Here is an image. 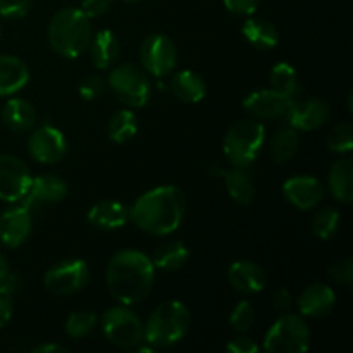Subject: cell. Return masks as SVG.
I'll return each instance as SVG.
<instances>
[{
    "instance_id": "cell-18",
    "label": "cell",
    "mask_w": 353,
    "mask_h": 353,
    "mask_svg": "<svg viewBox=\"0 0 353 353\" xmlns=\"http://www.w3.org/2000/svg\"><path fill=\"white\" fill-rule=\"evenodd\" d=\"M334 305H336V293L323 283L309 285L299 296L300 316L312 317V319L330 316Z\"/></svg>"
},
{
    "instance_id": "cell-41",
    "label": "cell",
    "mask_w": 353,
    "mask_h": 353,
    "mask_svg": "<svg viewBox=\"0 0 353 353\" xmlns=\"http://www.w3.org/2000/svg\"><path fill=\"white\" fill-rule=\"evenodd\" d=\"M226 350L231 353H257L259 345L248 336H238L226 345Z\"/></svg>"
},
{
    "instance_id": "cell-42",
    "label": "cell",
    "mask_w": 353,
    "mask_h": 353,
    "mask_svg": "<svg viewBox=\"0 0 353 353\" xmlns=\"http://www.w3.org/2000/svg\"><path fill=\"white\" fill-rule=\"evenodd\" d=\"M293 305V299H292V293L288 292L286 288L278 290V292L272 295V309L281 316V314H286L292 310Z\"/></svg>"
},
{
    "instance_id": "cell-31",
    "label": "cell",
    "mask_w": 353,
    "mask_h": 353,
    "mask_svg": "<svg viewBox=\"0 0 353 353\" xmlns=\"http://www.w3.org/2000/svg\"><path fill=\"white\" fill-rule=\"evenodd\" d=\"M269 85L271 90L283 97L293 99L299 95V78H296V71L288 64V62H278L274 68L271 69L269 74Z\"/></svg>"
},
{
    "instance_id": "cell-20",
    "label": "cell",
    "mask_w": 353,
    "mask_h": 353,
    "mask_svg": "<svg viewBox=\"0 0 353 353\" xmlns=\"http://www.w3.org/2000/svg\"><path fill=\"white\" fill-rule=\"evenodd\" d=\"M228 279L230 285L243 295H255L262 292L268 281L264 269L252 261L233 262L228 269Z\"/></svg>"
},
{
    "instance_id": "cell-40",
    "label": "cell",
    "mask_w": 353,
    "mask_h": 353,
    "mask_svg": "<svg viewBox=\"0 0 353 353\" xmlns=\"http://www.w3.org/2000/svg\"><path fill=\"white\" fill-rule=\"evenodd\" d=\"M112 2L114 0H83L79 9H81L90 19H93V17H100L102 14H105L107 10L110 9V6H112Z\"/></svg>"
},
{
    "instance_id": "cell-34",
    "label": "cell",
    "mask_w": 353,
    "mask_h": 353,
    "mask_svg": "<svg viewBox=\"0 0 353 353\" xmlns=\"http://www.w3.org/2000/svg\"><path fill=\"white\" fill-rule=\"evenodd\" d=\"M326 145L334 154H350L353 148V130L350 123H340L327 134Z\"/></svg>"
},
{
    "instance_id": "cell-27",
    "label": "cell",
    "mask_w": 353,
    "mask_h": 353,
    "mask_svg": "<svg viewBox=\"0 0 353 353\" xmlns=\"http://www.w3.org/2000/svg\"><path fill=\"white\" fill-rule=\"evenodd\" d=\"M171 92L183 102L196 103L205 97L207 85L195 71H179L171 78Z\"/></svg>"
},
{
    "instance_id": "cell-21",
    "label": "cell",
    "mask_w": 353,
    "mask_h": 353,
    "mask_svg": "<svg viewBox=\"0 0 353 353\" xmlns=\"http://www.w3.org/2000/svg\"><path fill=\"white\" fill-rule=\"evenodd\" d=\"M30 81V69L14 55H0V97H9L23 90Z\"/></svg>"
},
{
    "instance_id": "cell-2",
    "label": "cell",
    "mask_w": 353,
    "mask_h": 353,
    "mask_svg": "<svg viewBox=\"0 0 353 353\" xmlns=\"http://www.w3.org/2000/svg\"><path fill=\"white\" fill-rule=\"evenodd\" d=\"M185 210V193L178 186L164 185L138 196L130 209V217L143 233L168 236L181 226Z\"/></svg>"
},
{
    "instance_id": "cell-12",
    "label": "cell",
    "mask_w": 353,
    "mask_h": 353,
    "mask_svg": "<svg viewBox=\"0 0 353 353\" xmlns=\"http://www.w3.org/2000/svg\"><path fill=\"white\" fill-rule=\"evenodd\" d=\"M286 119L292 128L299 131L319 130L330 119V105L316 97L295 95L286 110Z\"/></svg>"
},
{
    "instance_id": "cell-3",
    "label": "cell",
    "mask_w": 353,
    "mask_h": 353,
    "mask_svg": "<svg viewBox=\"0 0 353 353\" xmlns=\"http://www.w3.org/2000/svg\"><path fill=\"white\" fill-rule=\"evenodd\" d=\"M47 33L52 50L65 59H76L85 54L93 37L90 17L78 7H65L55 12L48 23Z\"/></svg>"
},
{
    "instance_id": "cell-4",
    "label": "cell",
    "mask_w": 353,
    "mask_h": 353,
    "mask_svg": "<svg viewBox=\"0 0 353 353\" xmlns=\"http://www.w3.org/2000/svg\"><path fill=\"white\" fill-rule=\"evenodd\" d=\"M190 324L188 307L178 300H169L155 307L147 324H143V340L154 348L172 347L186 336Z\"/></svg>"
},
{
    "instance_id": "cell-6",
    "label": "cell",
    "mask_w": 353,
    "mask_h": 353,
    "mask_svg": "<svg viewBox=\"0 0 353 353\" xmlns=\"http://www.w3.org/2000/svg\"><path fill=\"white\" fill-rule=\"evenodd\" d=\"M312 333L303 316L281 314L269 327L264 338V350L271 353H303L309 350Z\"/></svg>"
},
{
    "instance_id": "cell-39",
    "label": "cell",
    "mask_w": 353,
    "mask_h": 353,
    "mask_svg": "<svg viewBox=\"0 0 353 353\" xmlns=\"http://www.w3.org/2000/svg\"><path fill=\"white\" fill-rule=\"evenodd\" d=\"M223 2L230 12L238 16H252L257 10L261 0H223Z\"/></svg>"
},
{
    "instance_id": "cell-43",
    "label": "cell",
    "mask_w": 353,
    "mask_h": 353,
    "mask_svg": "<svg viewBox=\"0 0 353 353\" xmlns=\"http://www.w3.org/2000/svg\"><path fill=\"white\" fill-rule=\"evenodd\" d=\"M12 316V295L0 286V330L9 323Z\"/></svg>"
},
{
    "instance_id": "cell-24",
    "label": "cell",
    "mask_w": 353,
    "mask_h": 353,
    "mask_svg": "<svg viewBox=\"0 0 353 353\" xmlns=\"http://www.w3.org/2000/svg\"><path fill=\"white\" fill-rule=\"evenodd\" d=\"M2 121L14 133H24L37 124V110L28 100L10 99L2 109Z\"/></svg>"
},
{
    "instance_id": "cell-28",
    "label": "cell",
    "mask_w": 353,
    "mask_h": 353,
    "mask_svg": "<svg viewBox=\"0 0 353 353\" xmlns=\"http://www.w3.org/2000/svg\"><path fill=\"white\" fill-rule=\"evenodd\" d=\"M188 259L190 250L181 241H165L155 248L150 261L155 269H161L164 272H174L179 271L188 262Z\"/></svg>"
},
{
    "instance_id": "cell-44",
    "label": "cell",
    "mask_w": 353,
    "mask_h": 353,
    "mask_svg": "<svg viewBox=\"0 0 353 353\" xmlns=\"http://www.w3.org/2000/svg\"><path fill=\"white\" fill-rule=\"evenodd\" d=\"M0 286H2V288L6 290V292H9L10 295H12L14 292H17V290H19L21 286H23V279H21V276L17 274V272L9 271V272H7L6 278H3L2 281H0Z\"/></svg>"
},
{
    "instance_id": "cell-5",
    "label": "cell",
    "mask_w": 353,
    "mask_h": 353,
    "mask_svg": "<svg viewBox=\"0 0 353 353\" xmlns=\"http://www.w3.org/2000/svg\"><path fill=\"white\" fill-rule=\"evenodd\" d=\"M265 143V128L259 121H240L228 130L223 150L228 161L238 168L254 164Z\"/></svg>"
},
{
    "instance_id": "cell-13",
    "label": "cell",
    "mask_w": 353,
    "mask_h": 353,
    "mask_svg": "<svg viewBox=\"0 0 353 353\" xmlns=\"http://www.w3.org/2000/svg\"><path fill=\"white\" fill-rule=\"evenodd\" d=\"M28 152L40 164H55L68 154V140L55 126H40L28 138Z\"/></svg>"
},
{
    "instance_id": "cell-46",
    "label": "cell",
    "mask_w": 353,
    "mask_h": 353,
    "mask_svg": "<svg viewBox=\"0 0 353 353\" xmlns=\"http://www.w3.org/2000/svg\"><path fill=\"white\" fill-rule=\"evenodd\" d=\"M10 271V265H9V262H7V259H6V255L2 254V252H0V281H2L3 278H6L7 276V272Z\"/></svg>"
},
{
    "instance_id": "cell-26",
    "label": "cell",
    "mask_w": 353,
    "mask_h": 353,
    "mask_svg": "<svg viewBox=\"0 0 353 353\" xmlns=\"http://www.w3.org/2000/svg\"><path fill=\"white\" fill-rule=\"evenodd\" d=\"M223 178L224 183H226L228 193H230L234 202L241 203V205L252 203L257 190H255V181L250 172L247 171V168L233 165V169L224 171Z\"/></svg>"
},
{
    "instance_id": "cell-1",
    "label": "cell",
    "mask_w": 353,
    "mask_h": 353,
    "mask_svg": "<svg viewBox=\"0 0 353 353\" xmlns=\"http://www.w3.org/2000/svg\"><path fill=\"white\" fill-rule=\"evenodd\" d=\"M105 281L109 293L121 305L141 303L154 288L155 268L140 250H121L107 264Z\"/></svg>"
},
{
    "instance_id": "cell-11",
    "label": "cell",
    "mask_w": 353,
    "mask_h": 353,
    "mask_svg": "<svg viewBox=\"0 0 353 353\" xmlns=\"http://www.w3.org/2000/svg\"><path fill=\"white\" fill-rule=\"evenodd\" d=\"M31 172L28 165L16 155H0V200L19 202L31 185Z\"/></svg>"
},
{
    "instance_id": "cell-29",
    "label": "cell",
    "mask_w": 353,
    "mask_h": 353,
    "mask_svg": "<svg viewBox=\"0 0 353 353\" xmlns=\"http://www.w3.org/2000/svg\"><path fill=\"white\" fill-rule=\"evenodd\" d=\"M138 133L137 114L131 109H121L107 123V134L116 143H126Z\"/></svg>"
},
{
    "instance_id": "cell-47",
    "label": "cell",
    "mask_w": 353,
    "mask_h": 353,
    "mask_svg": "<svg viewBox=\"0 0 353 353\" xmlns=\"http://www.w3.org/2000/svg\"><path fill=\"white\" fill-rule=\"evenodd\" d=\"M126 2H140V0H126Z\"/></svg>"
},
{
    "instance_id": "cell-19",
    "label": "cell",
    "mask_w": 353,
    "mask_h": 353,
    "mask_svg": "<svg viewBox=\"0 0 353 353\" xmlns=\"http://www.w3.org/2000/svg\"><path fill=\"white\" fill-rule=\"evenodd\" d=\"M88 223L102 231L121 230L131 221L130 207L117 200H100L88 210Z\"/></svg>"
},
{
    "instance_id": "cell-38",
    "label": "cell",
    "mask_w": 353,
    "mask_h": 353,
    "mask_svg": "<svg viewBox=\"0 0 353 353\" xmlns=\"http://www.w3.org/2000/svg\"><path fill=\"white\" fill-rule=\"evenodd\" d=\"M330 278L334 279L336 283L345 286H352L353 283V261L352 259H345V261L336 262L331 265Z\"/></svg>"
},
{
    "instance_id": "cell-7",
    "label": "cell",
    "mask_w": 353,
    "mask_h": 353,
    "mask_svg": "<svg viewBox=\"0 0 353 353\" xmlns=\"http://www.w3.org/2000/svg\"><path fill=\"white\" fill-rule=\"evenodd\" d=\"M103 336L114 347L133 350L143 343V323L128 305L110 307L100 319Z\"/></svg>"
},
{
    "instance_id": "cell-32",
    "label": "cell",
    "mask_w": 353,
    "mask_h": 353,
    "mask_svg": "<svg viewBox=\"0 0 353 353\" xmlns=\"http://www.w3.org/2000/svg\"><path fill=\"white\" fill-rule=\"evenodd\" d=\"M341 224L340 212L334 207L319 210L312 221V231L319 240H331L338 233Z\"/></svg>"
},
{
    "instance_id": "cell-23",
    "label": "cell",
    "mask_w": 353,
    "mask_h": 353,
    "mask_svg": "<svg viewBox=\"0 0 353 353\" xmlns=\"http://www.w3.org/2000/svg\"><path fill=\"white\" fill-rule=\"evenodd\" d=\"M331 195L341 203H350L353 200V162L352 157L338 159L330 169L327 176Z\"/></svg>"
},
{
    "instance_id": "cell-10",
    "label": "cell",
    "mask_w": 353,
    "mask_h": 353,
    "mask_svg": "<svg viewBox=\"0 0 353 353\" xmlns=\"http://www.w3.org/2000/svg\"><path fill=\"white\" fill-rule=\"evenodd\" d=\"M140 62L147 72L155 78L171 74L178 62L174 41L162 33H152L141 41Z\"/></svg>"
},
{
    "instance_id": "cell-45",
    "label": "cell",
    "mask_w": 353,
    "mask_h": 353,
    "mask_svg": "<svg viewBox=\"0 0 353 353\" xmlns=\"http://www.w3.org/2000/svg\"><path fill=\"white\" fill-rule=\"evenodd\" d=\"M33 353H64L68 352V348L64 345H57V343H41L38 347H34Z\"/></svg>"
},
{
    "instance_id": "cell-37",
    "label": "cell",
    "mask_w": 353,
    "mask_h": 353,
    "mask_svg": "<svg viewBox=\"0 0 353 353\" xmlns=\"http://www.w3.org/2000/svg\"><path fill=\"white\" fill-rule=\"evenodd\" d=\"M31 9V0H0V17L21 19Z\"/></svg>"
},
{
    "instance_id": "cell-48",
    "label": "cell",
    "mask_w": 353,
    "mask_h": 353,
    "mask_svg": "<svg viewBox=\"0 0 353 353\" xmlns=\"http://www.w3.org/2000/svg\"><path fill=\"white\" fill-rule=\"evenodd\" d=\"M0 38H2V26H0Z\"/></svg>"
},
{
    "instance_id": "cell-9",
    "label": "cell",
    "mask_w": 353,
    "mask_h": 353,
    "mask_svg": "<svg viewBox=\"0 0 353 353\" xmlns=\"http://www.w3.org/2000/svg\"><path fill=\"white\" fill-rule=\"evenodd\" d=\"M90 281V268L81 259H64L43 276V285L52 295L65 296L81 292Z\"/></svg>"
},
{
    "instance_id": "cell-8",
    "label": "cell",
    "mask_w": 353,
    "mask_h": 353,
    "mask_svg": "<svg viewBox=\"0 0 353 353\" xmlns=\"http://www.w3.org/2000/svg\"><path fill=\"white\" fill-rule=\"evenodd\" d=\"M107 86L112 90L119 102L131 109H140V107L147 105L152 95V85L145 71L130 62L116 65L110 71Z\"/></svg>"
},
{
    "instance_id": "cell-33",
    "label": "cell",
    "mask_w": 353,
    "mask_h": 353,
    "mask_svg": "<svg viewBox=\"0 0 353 353\" xmlns=\"http://www.w3.org/2000/svg\"><path fill=\"white\" fill-rule=\"evenodd\" d=\"M97 326V316L88 310H76V312L69 314L65 319V333L74 340L85 338L95 330Z\"/></svg>"
},
{
    "instance_id": "cell-15",
    "label": "cell",
    "mask_w": 353,
    "mask_h": 353,
    "mask_svg": "<svg viewBox=\"0 0 353 353\" xmlns=\"http://www.w3.org/2000/svg\"><path fill=\"white\" fill-rule=\"evenodd\" d=\"M283 195L296 209L310 210L324 199V186L312 176H293L283 185Z\"/></svg>"
},
{
    "instance_id": "cell-16",
    "label": "cell",
    "mask_w": 353,
    "mask_h": 353,
    "mask_svg": "<svg viewBox=\"0 0 353 353\" xmlns=\"http://www.w3.org/2000/svg\"><path fill=\"white\" fill-rule=\"evenodd\" d=\"M33 228L31 212L24 205L12 207L0 214V243L17 248L28 240Z\"/></svg>"
},
{
    "instance_id": "cell-17",
    "label": "cell",
    "mask_w": 353,
    "mask_h": 353,
    "mask_svg": "<svg viewBox=\"0 0 353 353\" xmlns=\"http://www.w3.org/2000/svg\"><path fill=\"white\" fill-rule=\"evenodd\" d=\"M290 102H292V99H288V97L279 95L271 88H264L252 92L243 100V109L254 119H278V117L285 116Z\"/></svg>"
},
{
    "instance_id": "cell-14",
    "label": "cell",
    "mask_w": 353,
    "mask_h": 353,
    "mask_svg": "<svg viewBox=\"0 0 353 353\" xmlns=\"http://www.w3.org/2000/svg\"><path fill=\"white\" fill-rule=\"evenodd\" d=\"M68 195V183L55 174H41L31 179L26 195L23 196V205L30 212L40 210L41 207L61 202Z\"/></svg>"
},
{
    "instance_id": "cell-30",
    "label": "cell",
    "mask_w": 353,
    "mask_h": 353,
    "mask_svg": "<svg viewBox=\"0 0 353 353\" xmlns=\"http://www.w3.org/2000/svg\"><path fill=\"white\" fill-rule=\"evenodd\" d=\"M300 137L299 130L292 126L281 128L278 133L272 137L271 141V155L278 164H285L290 159L295 157L296 150H299Z\"/></svg>"
},
{
    "instance_id": "cell-35",
    "label": "cell",
    "mask_w": 353,
    "mask_h": 353,
    "mask_svg": "<svg viewBox=\"0 0 353 353\" xmlns=\"http://www.w3.org/2000/svg\"><path fill=\"white\" fill-rule=\"evenodd\" d=\"M255 323V309L248 300H240L230 316V324L238 333H247Z\"/></svg>"
},
{
    "instance_id": "cell-36",
    "label": "cell",
    "mask_w": 353,
    "mask_h": 353,
    "mask_svg": "<svg viewBox=\"0 0 353 353\" xmlns=\"http://www.w3.org/2000/svg\"><path fill=\"white\" fill-rule=\"evenodd\" d=\"M107 90V81L102 76H86L85 79H81L78 85V92L81 95V99L85 100H97L99 97H102Z\"/></svg>"
},
{
    "instance_id": "cell-22",
    "label": "cell",
    "mask_w": 353,
    "mask_h": 353,
    "mask_svg": "<svg viewBox=\"0 0 353 353\" xmlns=\"http://www.w3.org/2000/svg\"><path fill=\"white\" fill-rule=\"evenodd\" d=\"M88 48L90 57H92L95 68L100 69V71H105V69L112 68L117 59H119L121 43L116 34H114V31L102 30L95 37H92Z\"/></svg>"
},
{
    "instance_id": "cell-25",
    "label": "cell",
    "mask_w": 353,
    "mask_h": 353,
    "mask_svg": "<svg viewBox=\"0 0 353 353\" xmlns=\"http://www.w3.org/2000/svg\"><path fill=\"white\" fill-rule=\"evenodd\" d=\"M241 33L247 38L248 43L261 48V50H271V48L278 47L279 43L278 28L264 17H250V19L245 21Z\"/></svg>"
}]
</instances>
